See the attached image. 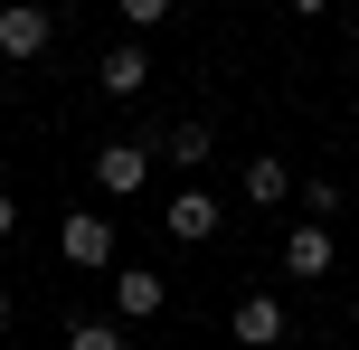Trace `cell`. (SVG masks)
I'll use <instances>...</instances> for the list:
<instances>
[{
    "label": "cell",
    "mask_w": 359,
    "mask_h": 350,
    "mask_svg": "<svg viewBox=\"0 0 359 350\" xmlns=\"http://www.w3.org/2000/svg\"><path fill=\"white\" fill-rule=\"evenodd\" d=\"M350 57H359V0H350Z\"/></svg>",
    "instance_id": "obj_17"
},
{
    "label": "cell",
    "mask_w": 359,
    "mask_h": 350,
    "mask_svg": "<svg viewBox=\"0 0 359 350\" xmlns=\"http://www.w3.org/2000/svg\"><path fill=\"white\" fill-rule=\"evenodd\" d=\"M114 10H123V29H133V38H142V29H161L180 0H114Z\"/></svg>",
    "instance_id": "obj_11"
},
{
    "label": "cell",
    "mask_w": 359,
    "mask_h": 350,
    "mask_svg": "<svg viewBox=\"0 0 359 350\" xmlns=\"http://www.w3.org/2000/svg\"><path fill=\"white\" fill-rule=\"evenodd\" d=\"M10 237H19V199L0 189V246H10Z\"/></svg>",
    "instance_id": "obj_14"
},
{
    "label": "cell",
    "mask_w": 359,
    "mask_h": 350,
    "mask_svg": "<svg viewBox=\"0 0 359 350\" xmlns=\"http://www.w3.org/2000/svg\"><path fill=\"white\" fill-rule=\"evenodd\" d=\"M331 265H341L331 227H284V275H293V284H322Z\"/></svg>",
    "instance_id": "obj_6"
},
{
    "label": "cell",
    "mask_w": 359,
    "mask_h": 350,
    "mask_svg": "<svg viewBox=\"0 0 359 350\" xmlns=\"http://www.w3.org/2000/svg\"><path fill=\"white\" fill-rule=\"evenodd\" d=\"M67 350H123V322H76Z\"/></svg>",
    "instance_id": "obj_12"
},
{
    "label": "cell",
    "mask_w": 359,
    "mask_h": 350,
    "mask_svg": "<svg viewBox=\"0 0 359 350\" xmlns=\"http://www.w3.org/2000/svg\"><path fill=\"white\" fill-rule=\"evenodd\" d=\"M208 152H217L208 123H170V133H161V161H170V170H208Z\"/></svg>",
    "instance_id": "obj_10"
},
{
    "label": "cell",
    "mask_w": 359,
    "mask_h": 350,
    "mask_svg": "<svg viewBox=\"0 0 359 350\" xmlns=\"http://www.w3.org/2000/svg\"><path fill=\"white\" fill-rule=\"evenodd\" d=\"M284 189H293V161H284V152H255V161H246V199L255 208H284Z\"/></svg>",
    "instance_id": "obj_9"
},
{
    "label": "cell",
    "mask_w": 359,
    "mask_h": 350,
    "mask_svg": "<svg viewBox=\"0 0 359 350\" xmlns=\"http://www.w3.org/2000/svg\"><path fill=\"white\" fill-rule=\"evenodd\" d=\"M57 256L86 265V275H104L114 265V218L104 208H67V218H57Z\"/></svg>",
    "instance_id": "obj_2"
},
{
    "label": "cell",
    "mask_w": 359,
    "mask_h": 350,
    "mask_svg": "<svg viewBox=\"0 0 359 350\" xmlns=\"http://www.w3.org/2000/svg\"><path fill=\"white\" fill-rule=\"evenodd\" d=\"M48 38H57V10H48V0H10V10H0V57L29 67V57H48Z\"/></svg>",
    "instance_id": "obj_4"
},
{
    "label": "cell",
    "mask_w": 359,
    "mask_h": 350,
    "mask_svg": "<svg viewBox=\"0 0 359 350\" xmlns=\"http://www.w3.org/2000/svg\"><path fill=\"white\" fill-rule=\"evenodd\" d=\"M303 208L312 218H341V180H303Z\"/></svg>",
    "instance_id": "obj_13"
},
{
    "label": "cell",
    "mask_w": 359,
    "mask_h": 350,
    "mask_svg": "<svg viewBox=\"0 0 359 350\" xmlns=\"http://www.w3.org/2000/svg\"><path fill=\"white\" fill-rule=\"evenodd\" d=\"M284 10H293V19H322V10H331V0H284Z\"/></svg>",
    "instance_id": "obj_15"
},
{
    "label": "cell",
    "mask_w": 359,
    "mask_h": 350,
    "mask_svg": "<svg viewBox=\"0 0 359 350\" xmlns=\"http://www.w3.org/2000/svg\"><path fill=\"white\" fill-rule=\"evenodd\" d=\"M227 332L246 341V350H274V341H284V303H274V294H236Z\"/></svg>",
    "instance_id": "obj_8"
},
{
    "label": "cell",
    "mask_w": 359,
    "mask_h": 350,
    "mask_svg": "<svg viewBox=\"0 0 359 350\" xmlns=\"http://www.w3.org/2000/svg\"><path fill=\"white\" fill-rule=\"evenodd\" d=\"M151 170H161V133H114V142H95V189H104V199H142Z\"/></svg>",
    "instance_id": "obj_1"
},
{
    "label": "cell",
    "mask_w": 359,
    "mask_h": 350,
    "mask_svg": "<svg viewBox=\"0 0 359 350\" xmlns=\"http://www.w3.org/2000/svg\"><path fill=\"white\" fill-rule=\"evenodd\" d=\"M217 227H227V208H217L198 180H189V189H170V208H161V237H170V246H208Z\"/></svg>",
    "instance_id": "obj_3"
},
{
    "label": "cell",
    "mask_w": 359,
    "mask_h": 350,
    "mask_svg": "<svg viewBox=\"0 0 359 350\" xmlns=\"http://www.w3.org/2000/svg\"><path fill=\"white\" fill-rule=\"evenodd\" d=\"M10 313H19V303H10V284H0V332H10Z\"/></svg>",
    "instance_id": "obj_16"
},
{
    "label": "cell",
    "mask_w": 359,
    "mask_h": 350,
    "mask_svg": "<svg viewBox=\"0 0 359 350\" xmlns=\"http://www.w3.org/2000/svg\"><path fill=\"white\" fill-rule=\"evenodd\" d=\"M151 313H170L161 265H123V275H114V322H151Z\"/></svg>",
    "instance_id": "obj_5"
},
{
    "label": "cell",
    "mask_w": 359,
    "mask_h": 350,
    "mask_svg": "<svg viewBox=\"0 0 359 350\" xmlns=\"http://www.w3.org/2000/svg\"><path fill=\"white\" fill-rule=\"evenodd\" d=\"M95 86H104L114 105H133V95L151 86V57H142V38H123V48H104V67H95Z\"/></svg>",
    "instance_id": "obj_7"
}]
</instances>
